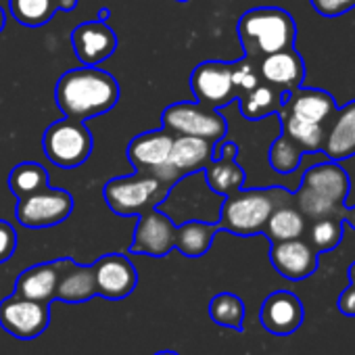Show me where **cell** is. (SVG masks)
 <instances>
[{
    "label": "cell",
    "instance_id": "cell-1",
    "mask_svg": "<svg viewBox=\"0 0 355 355\" xmlns=\"http://www.w3.org/2000/svg\"><path fill=\"white\" fill-rule=\"evenodd\" d=\"M119 84L109 71L88 65L65 71L55 86V101L61 113L76 121L109 113L119 103Z\"/></svg>",
    "mask_w": 355,
    "mask_h": 355
},
{
    "label": "cell",
    "instance_id": "cell-2",
    "mask_svg": "<svg viewBox=\"0 0 355 355\" xmlns=\"http://www.w3.org/2000/svg\"><path fill=\"white\" fill-rule=\"evenodd\" d=\"M351 191L349 175L338 161L322 159L303 171L301 184L293 193L295 207L305 216V220L338 218L343 220V209L347 207V197Z\"/></svg>",
    "mask_w": 355,
    "mask_h": 355
},
{
    "label": "cell",
    "instance_id": "cell-3",
    "mask_svg": "<svg viewBox=\"0 0 355 355\" xmlns=\"http://www.w3.org/2000/svg\"><path fill=\"white\" fill-rule=\"evenodd\" d=\"M239 40L245 57L259 61L266 55L293 49L297 26L288 11L278 7H257L239 19Z\"/></svg>",
    "mask_w": 355,
    "mask_h": 355
},
{
    "label": "cell",
    "instance_id": "cell-4",
    "mask_svg": "<svg viewBox=\"0 0 355 355\" xmlns=\"http://www.w3.org/2000/svg\"><path fill=\"white\" fill-rule=\"evenodd\" d=\"M291 197V191L280 187L272 189H241L224 197L218 226L224 232L236 236H255L263 232V226L274 207Z\"/></svg>",
    "mask_w": 355,
    "mask_h": 355
},
{
    "label": "cell",
    "instance_id": "cell-5",
    "mask_svg": "<svg viewBox=\"0 0 355 355\" xmlns=\"http://www.w3.org/2000/svg\"><path fill=\"white\" fill-rule=\"evenodd\" d=\"M201 171L180 178V180L167 191L165 199L157 205V209L163 211L175 226L191 222V220L216 222V224L220 220V209H222L224 197L214 193L207 187L205 175L201 178V184H197Z\"/></svg>",
    "mask_w": 355,
    "mask_h": 355
},
{
    "label": "cell",
    "instance_id": "cell-6",
    "mask_svg": "<svg viewBox=\"0 0 355 355\" xmlns=\"http://www.w3.org/2000/svg\"><path fill=\"white\" fill-rule=\"evenodd\" d=\"M167 191L169 187L157 180L155 175L134 171L130 175L109 180L103 189V197L113 214L130 218L155 209L165 199Z\"/></svg>",
    "mask_w": 355,
    "mask_h": 355
},
{
    "label": "cell",
    "instance_id": "cell-7",
    "mask_svg": "<svg viewBox=\"0 0 355 355\" xmlns=\"http://www.w3.org/2000/svg\"><path fill=\"white\" fill-rule=\"evenodd\" d=\"M42 148L53 165L73 169L88 161L94 148V138L86 121L63 117L46 128L42 136Z\"/></svg>",
    "mask_w": 355,
    "mask_h": 355
},
{
    "label": "cell",
    "instance_id": "cell-8",
    "mask_svg": "<svg viewBox=\"0 0 355 355\" xmlns=\"http://www.w3.org/2000/svg\"><path fill=\"white\" fill-rule=\"evenodd\" d=\"M161 128H165L173 136H197L209 142L224 140L228 134V121L220 113V109L184 101L163 109Z\"/></svg>",
    "mask_w": 355,
    "mask_h": 355
},
{
    "label": "cell",
    "instance_id": "cell-9",
    "mask_svg": "<svg viewBox=\"0 0 355 355\" xmlns=\"http://www.w3.org/2000/svg\"><path fill=\"white\" fill-rule=\"evenodd\" d=\"M73 197L63 189H44L36 195L17 199L15 218L21 226L32 230L53 228L63 224L73 211Z\"/></svg>",
    "mask_w": 355,
    "mask_h": 355
},
{
    "label": "cell",
    "instance_id": "cell-10",
    "mask_svg": "<svg viewBox=\"0 0 355 355\" xmlns=\"http://www.w3.org/2000/svg\"><path fill=\"white\" fill-rule=\"evenodd\" d=\"M191 88L197 103L211 109H224L239 96L232 82V63L226 61L199 63L193 69Z\"/></svg>",
    "mask_w": 355,
    "mask_h": 355
},
{
    "label": "cell",
    "instance_id": "cell-11",
    "mask_svg": "<svg viewBox=\"0 0 355 355\" xmlns=\"http://www.w3.org/2000/svg\"><path fill=\"white\" fill-rule=\"evenodd\" d=\"M51 324V307L49 303L24 299L11 295L0 303V326L15 338L32 340L40 336Z\"/></svg>",
    "mask_w": 355,
    "mask_h": 355
},
{
    "label": "cell",
    "instance_id": "cell-12",
    "mask_svg": "<svg viewBox=\"0 0 355 355\" xmlns=\"http://www.w3.org/2000/svg\"><path fill=\"white\" fill-rule=\"evenodd\" d=\"M214 144L216 142L197 136H173L167 165L155 178L171 189L180 178L205 169V165L211 161Z\"/></svg>",
    "mask_w": 355,
    "mask_h": 355
},
{
    "label": "cell",
    "instance_id": "cell-13",
    "mask_svg": "<svg viewBox=\"0 0 355 355\" xmlns=\"http://www.w3.org/2000/svg\"><path fill=\"white\" fill-rule=\"evenodd\" d=\"M96 297L119 301L134 293L138 284V272L134 263L121 253H107L92 263Z\"/></svg>",
    "mask_w": 355,
    "mask_h": 355
},
{
    "label": "cell",
    "instance_id": "cell-14",
    "mask_svg": "<svg viewBox=\"0 0 355 355\" xmlns=\"http://www.w3.org/2000/svg\"><path fill=\"white\" fill-rule=\"evenodd\" d=\"M236 155H239L236 142H228L226 138L218 140L214 144L211 161L203 169L207 187L222 197H228V195L245 189L247 173H245L243 165L236 163Z\"/></svg>",
    "mask_w": 355,
    "mask_h": 355
},
{
    "label": "cell",
    "instance_id": "cell-15",
    "mask_svg": "<svg viewBox=\"0 0 355 355\" xmlns=\"http://www.w3.org/2000/svg\"><path fill=\"white\" fill-rule=\"evenodd\" d=\"M138 224L134 228L130 253L165 257L175 245V224L157 207L138 216Z\"/></svg>",
    "mask_w": 355,
    "mask_h": 355
},
{
    "label": "cell",
    "instance_id": "cell-16",
    "mask_svg": "<svg viewBox=\"0 0 355 355\" xmlns=\"http://www.w3.org/2000/svg\"><path fill=\"white\" fill-rule=\"evenodd\" d=\"M320 253L311 247L309 241L293 239L282 243H272L270 249V261L272 268L291 282H301L318 272L320 266Z\"/></svg>",
    "mask_w": 355,
    "mask_h": 355
},
{
    "label": "cell",
    "instance_id": "cell-17",
    "mask_svg": "<svg viewBox=\"0 0 355 355\" xmlns=\"http://www.w3.org/2000/svg\"><path fill=\"white\" fill-rule=\"evenodd\" d=\"M305 320V309L301 299L291 291H274L268 295L259 309L261 326L274 336L295 334Z\"/></svg>",
    "mask_w": 355,
    "mask_h": 355
},
{
    "label": "cell",
    "instance_id": "cell-18",
    "mask_svg": "<svg viewBox=\"0 0 355 355\" xmlns=\"http://www.w3.org/2000/svg\"><path fill=\"white\" fill-rule=\"evenodd\" d=\"M71 46L82 65L98 67L117 51V36L107 21H84L71 32Z\"/></svg>",
    "mask_w": 355,
    "mask_h": 355
},
{
    "label": "cell",
    "instance_id": "cell-19",
    "mask_svg": "<svg viewBox=\"0 0 355 355\" xmlns=\"http://www.w3.org/2000/svg\"><path fill=\"white\" fill-rule=\"evenodd\" d=\"M173 134H169L165 128L142 132L140 136L132 138L128 144V159L136 171L157 175L169 159Z\"/></svg>",
    "mask_w": 355,
    "mask_h": 355
},
{
    "label": "cell",
    "instance_id": "cell-20",
    "mask_svg": "<svg viewBox=\"0 0 355 355\" xmlns=\"http://www.w3.org/2000/svg\"><path fill=\"white\" fill-rule=\"evenodd\" d=\"M257 69L261 82L278 88L280 92H293L303 86L305 63L295 46L261 57L257 61Z\"/></svg>",
    "mask_w": 355,
    "mask_h": 355
},
{
    "label": "cell",
    "instance_id": "cell-21",
    "mask_svg": "<svg viewBox=\"0 0 355 355\" xmlns=\"http://www.w3.org/2000/svg\"><path fill=\"white\" fill-rule=\"evenodd\" d=\"M322 153L330 161H345L355 155V101L336 109L326 123Z\"/></svg>",
    "mask_w": 355,
    "mask_h": 355
},
{
    "label": "cell",
    "instance_id": "cell-22",
    "mask_svg": "<svg viewBox=\"0 0 355 355\" xmlns=\"http://www.w3.org/2000/svg\"><path fill=\"white\" fill-rule=\"evenodd\" d=\"M336 109L338 107H336L334 96L328 94L326 90L301 86L293 92H284V103H282L280 111L291 113V115L301 117V119H307V121H313V123L326 125Z\"/></svg>",
    "mask_w": 355,
    "mask_h": 355
},
{
    "label": "cell",
    "instance_id": "cell-23",
    "mask_svg": "<svg viewBox=\"0 0 355 355\" xmlns=\"http://www.w3.org/2000/svg\"><path fill=\"white\" fill-rule=\"evenodd\" d=\"M59 282L55 299L63 303H86L96 297V282L92 266H80L71 257L57 259Z\"/></svg>",
    "mask_w": 355,
    "mask_h": 355
},
{
    "label": "cell",
    "instance_id": "cell-24",
    "mask_svg": "<svg viewBox=\"0 0 355 355\" xmlns=\"http://www.w3.org/2000/svg\"><path fill=\"white\" fill-rule=\"evenodd\" d=\"M57 282H59V263L44 261V263L24 270L17 276L13 295L32 299V301H40V303H51V301H55Z\"/></svg>",
    "mask_w": 355,
    "mask_h": 355
},
{
    "label": "cell",
    "instance_id": "cell-25",
    "mask_svg": "<svg viewBox=\"0 0 355 355\" xmlns=\"http://www.w3.org/2000/svg\"><path fill=\"white\" fill-rule=\"evenodd\" d=\"M305 230H307V220L295 207L293 193H291V197L286 201H282L274 207L261 234H266V239L270 243H282V241L301 239L305 234Z\"/></svg>",
    "mask_w": 355,
    "mask_h": 355
},
{
    "label": "cell",
    "instance_id": "cell-26",
    "mask_svg": "<svg viewBox=\"0 0 355 355\" xmlns=\"http://www.w3.org/2000/svg\"><path fill=\"white\" fill-rule=\"evenodd\" d=\"M220 232V226L216 222H201L191 220L180 226H175V245L173 249L180 251L184 257H203L211 245L216 234Z\"/></svg>",
    "mask_w": 355,
    "mask_h": 355
},
{
    "label": "cell",
    "instance_id": "cell-27",
    "mask_svg": "<svg viewBox=\"0 0 355 355\" xmlns=\"http://www.w3.org/2000/svg\"><path fill=\"white\" fill-rule=\"evenodd\" d=\"M78 0H11V15L26 28L46 26L57 11H73Z\"/></svg>",
    "mask_w": 355,
    "mask_h": 355
},
{
    "label": "cell",
    "instance_id": "cell-28",
    "mask_svg": "<svg viewBox=\"0 0 355 355\" xmlns=\"http://www.w3.org/2000/svg\"><path fill=\"white\" fill-rule=\"evenodd\" d=\"M239 107L245 119L249 121H259L268 115H274L282 109L284 103V92H280L278 88L259 82L253 90L241 94L239 98Z\"/></svg>",
    "mask_w": 355,
    "mask_h": 355
},
{
    "label": "cell",
    "instance_id": "cell-29",
    "mask_svg": "<svg viewBox=\"0 0 355 355\" xmlns=\"http://www.w3.org/2000/svg\"><path fill=\"white\" fill-rule=\"evenodd\" d=\"M280 115V128L282 134L288 136L291 140H295L305 155H318L322 153L324 146V136H326V125L322 123H313L301 117H295L291 113L278 111Z\"/></svg>",
    "mask_w": 355,
    "mask_h": 355
},
{
    "label": "cell",
    "instance_id": "cell-30",
    "mask_svg": "<svg viewBox=\"0 0 355 355\" xmlns=\"http://www.w3.org/2000/svg\"><path fill=\"white\" fill-rule=\"evenodd\" d=\"M51 187V178L44 165L36 161H24L11 169L9 175V189L15 195V199H24L30 195H36Z\"/></svg>",
    "mask_w": 355,
    "mask_h": 355
},
{
    "label": "cell",
    "instance_id": "cell-31",
    "mask_svg": "<svg viewBox=\"0 0 355 355\" xmlns=\"http://www.w3.org/2000/svg\"><path fill=\"white\" fill-rule=\"evenodd\" d=\"M245 303L234 293H218L209 301V318L224 328H232L236 332L243 330L245 324Z\"/></svg>",
    "mask_w": 355,
    "mask_h": 355
},
{
    "label": "cell",
    "instance_id": "cell-32",
    "mask_svg": "<svg viewBox=\"0 0 355 355\" xmlns=\"http://www.w3.org/2000/svg\"><path fill=\"white\" fill-rule=\"evenodd\" d=\"M303 157H305L303 148H301L295 140H291L288 136H284V134H280V136L272 142V146H270V150H268L270 167H272L276 173H282V175L297 171V169L301 167Z\"/></svg>",
    "mask_w": 355,
    "mask_h": 355
},
{
    "label": "cell",
    "instance_id": "cell-33",
    "mask_svg": "<svg viewBox=\"0 0 355 355\" xmlns=\"http://www.w3.org/2000/svg\"><path fill=\"white\" fill-rule=\"evenodd\" d=\"M343 241V220L338 218H320L311 222L309 243L318 253L334 251Z\"/></svg>",
    "mask_w": 355,
    "mask_h": 355
},
{
    "label": "cell",
    "instance_id": "cell-34",
    "mask_svg": "<svg viewBox=\"0 0 355 355\" xmlns=\"http://www.w3.org/2000/svg\"><path fill=\"white\" fill-rule=\"evenodd\" d=\"M232 82H234V88H236L239 96L249 92V90H253L261 82L259 69H257V61H253L249 57H243V59L234 61L232 63Z\"/></svg>",
    "mask_w": 355,
    "mask_h": 355
},
{
    "label": "cell",
    "instance_id": "cell-35",
    "mask_svg": "<svg viewBox=\"0 0 355 355\" xmlns=\"http://www.w3.org/2000/svg\"><path fill=\"white\" fill-rule=\"evenodd\" d=\"M309 5L322 17H338L355 9V0H309Z\"/></svg>",
    "mask_w": 355,
    "mask_h": 355
},
{
    "label": "cell",
    "instance_id": "cell-36",
    "mask_svg": "<svg viewBox=\"0 0 355 355\" xmlns=\"http://www.w3.org/2000/svg\"><path fill=\"white\" fill-rule=\"evenodd\" d=\"M17 249V232L15 228L5 222V220H0V263H5L13 257Z\"/></svg>",
    "mask_w": 355,
    "mask_h": 355
},
{
    "label": "cell",
    "instance_id": "cell-37",
    "mask_svg": "<svg viewBox=\"0 0 355 355\" xmlns=\"http://www.w3.org/2000/svg\"><path fill=\"white\" fill-rule=\"evenodd\" d=\"M336 307L343 315L347 318H355V284H349L336 301Z\"/></svg>",
    "mask_w": 355,
    "mask_h": 355
},
{
    "label": "cell",
    "instance_id": "cell-38",
    "mask_svg": "<svg viewBox=\"0 0 355 355\" xmlns=\"http://www.w3.org/2000/svg\"><path fill=\"white\" fill-rule=\"evenodd\" d=\"M343 222H347L355 230V207H345L343 209Z\"/></svg>",
    "mask_w": 355,
    "mask_h": 355
},
{
    "label": "cell",
    "instance_id": "cell-39",
    "mask_svg": "<svg viewBox=\"0 0 355 355\" xmlns=\"http://www.w3.org/2000/svg\"><path fill=\"white\" fill-rule=\"evenodd\" d=\"M5 28H7V11L3 9V5H0V34H3Z\"/></svg>",
    "mask_w": 355,
    "mask_h": 355
},
{
    "label": "cell",
    "instance_id": "cell-40",
    "mask_svg": "<svg viewBox=\"0 0 355 355\" xmlns=\"http://www.w3.org/2000/svg\"><path fill=\"white\" fill-rule=\"evenodd\" d=\"M107 17H109V9H101L98 11V19L101 21H107Z\"/></svg>",
    "mask_w": 355,
    "mask_h": 355
},
{
    "label": "cell",
    "instance_id": "cell-41",
    "mask_svg": "<svg viewBox=\"0 0 355 355\" xmlns=\"http://www.w3.org/2000/svg\"><path fill=\"white\" fill-rule=\"evenodd\" d=\"M155 355H180V353H175V351H159Z\"/></svg>",
    "mask_w": 355,
    "mask_h": 355
},
{
    "label": "cell",
    "instance_id": "cell-42",
    "mask_svg": "<svg viewBox=\"0 0 355 355\" xmlns=\"http://www.w3.org/2000/svg\"><path fill=\"white\" fill-rule=\"evenodd\" d=\"M178 3H189V0H178Z\"/></svg>",
    "mask_w": 355,
    "mask_h": 355
}]
</instances>
